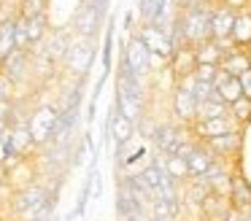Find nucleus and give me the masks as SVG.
Here are the masks:
<instances>
[{"mask_svg":"<svg viewBox=\"0 0 251 221\" xmlns=\"http://www.w3.org/2000/svg\"><path fill=\"white\" fill-rule=\"evenodd\" d=\"M105 132L114 138L116 148H119V146H127L132 140V135H135V122H130V119L122 116L116 108H111V116H108V127H105Z\"/></svg>","mask_w":251,"mask_h":221,"instance_id":"obj_17","label":"nucleus"},{"mask_svg":"<svg viewBox=\"0 0 251 221\" xmlns=\"http://www.w3.org/2000/svg\"><path fill=\"white\" fill-rule=\"evenodd\" d=\"M57 122H60V108L57 105H35L27 116V129H30V138H33L35 148H44L54 140L57 132Z\"/></svg>","mask_w":251,"mask_h":221,"instance_id":"obj_3","label":"nucleus"},{"mask_svg":"<svg viewBox=\"0 0 251 221\" xmlns=\"http://www.w3.org/2000/svg\"><path fill=\"white\" fill-rule=\"evenodd\" d=\"M181 129H184V124H178V122H159L157 124V129H154V135H151V143H154V148H157L159 156L176 154L178 140H181Z\"/></svg>","mask_w":251,"mask_h":221,"instance_id":"obj_9","label":"nucleus"},{"mask_svg":"<svg viewBox=\"0 0 251 221\" xmlns=\"http://www.w3.org/2000/svg\"><path fill=\"white\" fill-rule=\"evenodd\" d=\"M122 62H125L135 75H141V78H146V75L151 73V51L143 46V41L135 32H132L125 41V46H122Z\"/></svg>","mask_w":251,"mask_h":221,"instance_id":"obj_8","label":"nucleus"},{"mask_svg":"<svg viewBox=\"0 0 251 221\" xmlns=\"http://www.w3.org/2000/svg\"><path fill=\"white\" fill-rule=\"evenodd\" d=\"M246 129H235V132H227V135H219V138H211L205 140V146L213 151L219 162H227V165L238 167L240 165V154H243V143H246Z\"/></svg>","mask_w":251,"mask_h":221,"instance_id":"obj_5","label":"nucleus"},{"mask_svg":"<svg viewBox=\"0 0 251 221\" xmlns=\"http://www.w3.org/2000/svg\"><path fill=\"white\" fill-rule=\"evenodd\" d=\"M130 221H149V216H141V219H130Z\"/></svg>","mask_w":251,"mask_h":221,"instance_id":"obj_37","label":"nucleus"},{"mask_svg":"<svg viewBox=\"0 0 251 221\" xmlns=\"http://www.w3.org/2000/svg\"><path fill=\"white\" fill-rule=\"evenodd\" d=\"M213 86H216V97L222 102H227V105H232V102H238L240 97H243L240 78L238 75H229L227 70H222V68H219L216 78H213Z\"/></svg>","mask_w":251,"mask_h":221,"instance_id":"obj_16","label":"nucleus"},{"mask_svg":"<svg viewBox=\"0 0 251 221\" xmlns=\"http://www.w3.org/2000/svg\"><path fill=\"white\" fill-rule=\"evenodd\" d=\"M229 205L240 213H249L251 210V183L249 178L243 175L240 167L232 170V186H229Z\"/></svg>","mask_w":251,"mask_h":221,"instance_id":"obj_13","label":"nucleus"},{"mask_svg":"<svg viewBox=\"0 0 251 221\" xmlns=\"http://www.w3.org/2000/svg\"><path fill=\"white\" fill-rule=\"evenodd\" d=\"M162 167H165V172H168V178H173L178 186H184V183L192 181L189 167H186V159H181V156H176V154L162 156Z\"/></svg>","mask_w":251,"mask_h":221,"instance_id":"obj_21","label":"nucleus"},{"mask_svg":"<svg viewBox=\"0 0 251 221\" xmlns=\"http://www.w3.org/2000/svg\"><path fill=\"white\" fill-rule=\"evenodd\" d=\"M246 51H249V57H251V46H249V49H246Z\"/></svg>","mask_w":251,"mask_h":221,"instance_id":"obj_40","label":"nucleus"},{"mask_svg":"<svg viewBox=\"0 0 251 221\" xmlns=\"http://www.w3.org/2000/svg\"><path fill=\"white\" fill-rule=\"evenodd\" d=\"M232 43L235 49H249L251 46V8H243L235 14V25H232Z\"/></svg>","mask_w":251,"mask_h":221,"instance_id":"obj_19","label":"nucleus"},{"mask_svg":"<svg viewBox=\"0 0 251 221\" xmlns=\"http://www.w3.org/2000/svg\"><path fill=\"white\" fill-rule=\"evenodd\" d=\"M111 46H114V22H108V27H105V41H103V73L105 75L111 70Z\"/></svg>","mask_w":251,"mask_h":221,"instance_id":"obj_27","label":"nucleus"},{"mask_svg":"<svg viewBox=\"0 0 251 221\" xmlns=\"http://www.w3.org/2000/svg\"><path fill=\"white\" fill-rule=\"evenodd\" d=\"M14 92H17V84L0 70V102H14Z\"/></svg>","mask_w":251,"mask_h":221,"instance_id":"obj_29","label":"nucleus"},{"mask_svg":"<svg viewBox=\"0 0 251 221\" xmlns=\"http://www.w3.org/2000/svg\"><path fill=\"white\" fill-rule=\"evenodd\" d=\"M11 111H14V102H0V124H8Z\"/></svg>","mask_w":251,"mask_h":221,"instance_id":"obj_35","label":"nucleus"},{"mask_svg":"<svg viewBox=\"0 0 251 221\" xmlns=\"http://www.w3.org/2000/svg\"><path fill=\"white\" fill-rule=\"evenodd\" d=\"M14 22H17V19L3 22V25H0V68H3L6 59L17 51V27H14Z\"/></svg>","mask_w":251,"mask_h":221,"instance_id":"obj_22","label":"nucleus"},{"mask_svg":"<svg viewBox=\"0 0 251 221\" xmlns=\"http://www.w3.org/2000/svg\"><path fill=\"white\" fill-rule=\"evenodd\" d=\"M87 194H89V199H98L100 197V192H103V181H100V172H98V167H92V172H89V178H87Z\"/></svg>","mask_w":251,"mask_h":221,"instance_id":"obj_30","label":"nucleus"},{"mask_svg":"<svg viewBox=\"0 0 251 221\" xmlns=\"http://www.w3.org/2000/svg\"><path fill=\"white\" fill-rule=\"evenodd\" d=\"M195 75L184 81H176L173 92H170V111H173V119L178 124H186L192 127L197 119V100H195Z\"/></svg>","mask_w":251,"mask_h":221,"instance_id":"obj_4","label":"nucleus"},{"mask_svg":"<svg viewBox=\"0 0 251 221\" xmlns=\"http://www.w3.org/2000/svg\"><path fill=\"white\" fill-rule=\"evenodd\" d=\"M229 116L240 124V129L249 127L251 124V100L249 97H240L238 102H232V105H229Z\"/></svg>","mask_w":251,"mask_h":221,"instance_id":"obj_25","label":"nucleus"},{"mask_svg":"<svg viewBox=\"0 0 251 221\" xmlns=\"http://www.w3.org/2000/svg\"><path fill=\"white\" fill-rule=\"evenodd\" d=\"M178 8H189V5H200V3H211V0H176Z\"/></svg>","mask_w":251,"mask_h":221,"instance_id":"obj_36","label":"nucleus"},{"mask_svg":"<svg viewBox=\"0 0 251 221\" xmlns=\"http://www.w3.org/2000/svg\"><path fill=\"white\" fill-rule=\"evenodd\" d=\"M168 70L173 75V84L176 81H184L189 75H195L197 70V57H195V49L192 46H178L168 59Z\"/></svg>","mask_w":251,"mask_h":221,"instance_id":"obj_11","label":"nucleus"},{"mask_svg":"<svg viewBox=\"0 0 251 221\" xmlns=\"http://www.w3.org/2000/svg\"><path fill=\"white\" fill-rule=\"evenodd\" d=\"M222 5H229L232 11H243V8H251V0H216Z\"/></svg>","mask_w":251,"mask_h":221,"instance_id":"obj_33","label":"nucleus"},{"mask_svg":"<svg viewBox=\"0 0 251 221\" xmlns=\"http://www.w3.org/2000/svg\"><path fill=\"white\" fill-rule=\"evenodd\" d=\"M238 78H240V86H243V97L251 100V70H246V73L238 75Z\"/></svg>","mask_w":251,"mask_h":221,"instance_id":"obj_34","label":"nucleus"},{"mask_svg":"<svg viewBox=\"0 0 251 221\" xmlns=\"http://www.w3.org/2000/svg\"><path fill=\"white\" fill-rule=\"evenodd\" d=\"M135 8H138V14H141V22H151L157 0H135Z\"/></svg>","mask_w":251,"mask_h":221,"instance_id":"obj_31","label":"nucleus"},{"mask_svg":"<svg viewBox=\"0 0 251 221\" xmlns=\"http://www.w3.org/2000/svg\"><path fill=\"white\" fill-rule=\"evenodd\" d=\"M240 129V124L235 122L232 116H216V119H205V122H195L192 124V132H195L197 140H211V138H219V135H227V132H235Z\"/></svg>","mask_w":251,"mask_h":221,"instance_id":"obj_10","label":"nucleus"},{"mask_svg":"<svg viewBox=\"0 0 251 221\" xmlns=\"http://www.w3.org/2000/svg\"><path fill=\"white\" fill-rule=\"evenodd\" d=\"M149 221H159V219H151V216H149Z\"/></svg>","mask_w":251,"mask_h":221,"instance_id":"obj_39","label":"nucleus"},{"mask_svg":"<svg viewBox=\"0 0 251 221\" xmlns=\"http://www.w3.org/2000/svg\"><path fill=\"white\" fill-rule=\"evenodd\" d=\"M213 165H216V156H213V151L208 148L202 140L192 148V154L186 156V167H189V175L192 178H202Z\"/></svg>","mask_w":251,"mask_h":221,"instance_id":"obj_18","label":"nucleus"},{"mask_svg":"<svg viewBox=\"0 0 251 221\" xmlns=\"http://www.w3.org/2000/svg\"><path fill=\"white\" fill-rule=\"evenodd\" d=\"M135 35L141 38L143 46H146L154 57L170 59V54L176 51V43H173V38H170V32L162 30V27H157V25L141 22V25H138V30H135Z\"/></svg>","mask_w":251,"mask_h":221,"instance_id":"obj_7","label":"nucleus"},{"mask_svg":"<svg viewBox=\"0 0 251 221\" xmlns=\"http://www.w3.org/2000/svg\"><path fill=\"white\" fill-rule=\"evenodd\" d=\"M211 3H200V5H189V8H178L176 25L170 30L176 49L178 46H200V43L211 41Z\"/></svg>","mask_w":251,"mask_h":221,"instance_id":"obj_1","label":"nucleus"},{"mask_svg":"<svg viewBox=\"0 0 251 221\" xmlns=\"http://www.w3.org/2000/svg\"><path fill=\"white\" fill-rule=\"evenodd\" d=\"M95 54H98V43H95V38H76L73 35L71 49H68L65 59H62V68H65V73L71 75V78L84 81L87 73L92 70Z\"/></svg>","mask_w":251,"mask_h":221,"instance_id":"obj_2","label":"nucleus"},{"mask_svg":"<svg viewBox=\"0 0 251 221\" xmlns=\"http://www.w3.org/2000/svg\"><path fill=\"white\" fill-rule=\"evenodd\" d=\"M243 216H249V221H251V213H243Z\"/></svg>","mask_w":251,"mask_h":221,"instance_id":"obj_41","label":"nucleus"},{"mask_svg":"<svg viewBox=\"0 0 251 221\" xmlns=\"http://www.w3.org/2000/svg\"><path fill=\"white\" fill-rule=\"evenodd\" d=\"M229 113V105L222 102L219 97H211L205 102H197V119L195 122H205V119H216V116H227Z\"/></svg>","mask_w":251,"mask_h":221,"instance_id":"obj_24","label":"nucleus"},{"mask_svg":"<svg viewBox=\"0 0 251 221\" xmlns=\"http://www.w3.org/2000/svg\"><path fill=\"white\" fill-rule=\"evenodd\" d=\"M114 108L122 113V116H127V119H130V122H135V127L143 122V119H146V100H141V97H132L130 92L116 89Z\"/></svg>","mask_w":251,"mask_h":221,"instance_id":"obj_14","label":"nucleus"},{"mask_svg":"<svg viewBox=\"0 0 251 221\" xmlns=\"http://www.w3.org/2000/svg\"><path fill=\"white\" fill-rule=\"evenodd\" d=\"M235 14L229 5H222L213 0L211 5V32H213V41H224V38L232 35V25H235Z\"/></svg>","mask_w":251,"mask_h":221,"instance_id":"obj_12","label":"nucleus"},{"mask_svg":"<svg viewBox=\"0 0 251 221\" xmlns=\"http://www.w3.org/2000/svg\"><path fill=\"white\" fill-rule=\"evenodd\" d=\"M216 73H219V65H197L195 78H197V81H211V84H213Z\"/></svg>","mask_w":251,"mask_h":221,"instance_id":"obj_32","label":"nucleus"},{"mask_svg":"<svg viewBox=\"0 0 251 221\" xmlns=\"http://www.w3.org/2000/svg\"><path fill=\"white\" fill-rule=\"evenodd\" d=\"M222 70H227L229 75H243L246 70H251V57L246 49H232L229 54H224L222 65H219Z\"/></svg>","mask_w":251,"mask_h":221,"instance_id":"obj_20","label":"nucleus"},{"mask_svg":"<svg viewBox=\"0 0 251 221\" xmlns=\"http://www.w3.org/2000/svg\"><path fill=\"white\" fill-rule=\"evenodd\" d=\"M195 100L197 102H205V100H211V97H216V86L211 84V81H197L195 78Z\"/></svg>","mask_w":251,"mask_h":221,"instance_id":"obj_28","label":"nucleus"},{"mask_svg":"<svg viewBox=\"0 0 251 221\" xmlns=\"http://www.w3.org/2000/svg\"><path fill=\"white\" fill-rule=\"evenodd\" d=\"M46 14H49V0H19V16H25V19Z\"/></svg>","mask_w":251,"mask_h":221,"instance_id":"obj_26","label":"nucleus"},{"mask_svg":"<svg viewBox=\"0 0 251 221\" xmlns=\"http://www.w3.org/2000/svg\"><path fill=\"white\" fill-rule=\"evenodd\" d=\"M0 70H3V73H6L8 78L19 86L30 73H33V51H14Z\"/></svg>","mask_w":251,"mask_h":221,"instance_id":"obj_15","label":"nucleus"},{"mask_svg":"<svg viewBox=\"0 0 251 221\" xmlns=\"http://www.w3.org/2000/svg\"><path fill=\"white\" fill-rule=\"evenodd\" d=\"M195 49V57H197V65H222V59H224V49L219 46L216 41H205V43H200V46H192Z\"/></svg>","mask_w":251,"mask_h":221,"instance_id":"obj_23","label":"nucleus"},{"mask_svg":"<svg viewBox=\"0 0 251 221\" xmlns=\"http://www.w3.org/2000/svg\"><path fill=\"white\" fill-rule=\"evenodd\" d=\"M35 221H57V219H54V216H51V219H35Z\"/></svg>","mask_w":251,"mask_h":221,"instance_id":"obj_38","label":"nucleus"},{"mask_svg":"<svg viewBox=\"0 0 251 221\" xmlns=\"http://www.w3.org/2000/svg\"><path fill=\"white\" fill-rule=\"evenodd\" d=\"M105 25V16L100 14L98 8H95L92 0H81L76 8V14H73V35L76 38H98L100 27Z\"/></svg>","mask_w":251,"mask_h":221,"instance_id":"obj_6","label":"nucleus"}]
</instances>
